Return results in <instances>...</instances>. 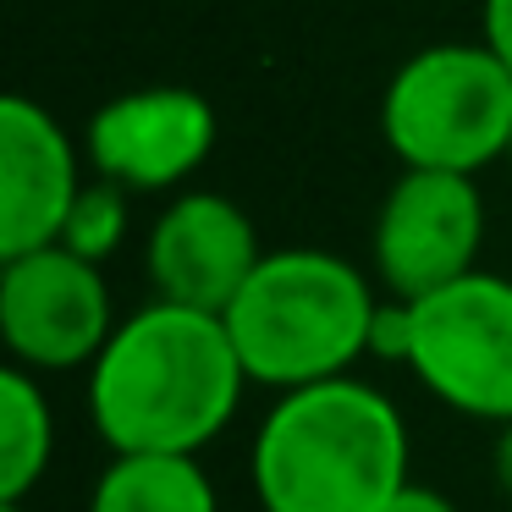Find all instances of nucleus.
<instances>
[{
	"label": "nucleus",
	"mask_w": 512,
	"mask_h": 512,
	"mask_svg": "<svg viewBox=\"0 0 512 512\" xmlns=\"http://www.w3.org/2000/svg\"><path fill=\"white\" fill-rule=\"evenodd\" d=\"M254 386L221 314L188 303H144L116 320L89 364V419L111 452L199 457Z\"/></svg>",
	"instance_id": "obj_1"
},
{
	"label": "nucleus",
	"mask_w": 512,
	"mask_h": 512,
	"mask_svg": "<svg viewBox=\"0 0 512 512\" xmlns=\"http://www.w3.org/2000/svg\"><path fill=\"white\" fill-rule=\"evenodd\" d=\"M402 408L353 375L276 391L254 430L248 479L259 512H386L408 479Z\"/></svg>",
	"instance_id": "obj_2"
},
{
	"label": "nucleus",
	"mask_w": 512,
	"mask_h": 512,
	"mask_svg": "<svg viewBox=\"0 0 512 512\" xmlns=\"http://www.w3.org/2000/svg\"><path fill=\"white\" fill-rule=\"evenodd\" d=\"M375 309L380 298L353 259L331 248H270L221 320L254 386L298 391L353 375L358 358H369Z\"/></svg>",
	"instance_id": "obj_3"
},
{
	"label": "nucleus",
	"mask_w": 512,
	"mask_h": 512,
	"mask_svg": "<svg viewBox=\"0 0 512 512\" xmlns=\"http://www.w3.org/2000/svg\"><path fill=\"white\" fill-rule=\"evenodd\" d=\"M380 138L408 171L479 177L507 160L512 138V67L479 45L413 50L386 83Z\"/></svg>",
	"instance_id": "obj_4"
},
{
	"label": "nucleus",
	"mask_w": 512,
	"mask_h": 512,
	"mask_svg": "<svg viewBox=\"0 0 512 512\" xmlns=\"http://www.w3.org/2000/svg\"><path fill=\"white\" fill-rule=\"evenodd\" d=\"M408 369L441 408L479 424H512V281L468 270L413 298Z\"/></svg>",
	"instance_id": "obj_5"
},
{
	"label": "nucleus",
	"mask_w": 512,
	"mask_h": 512,
	"mask_svg": "<svg viewBox=\"0 0 512 512\" xmlns=\"http://www.w3.org/2000/svg\"><path fill=\"white\" fill-rule=\"evenodd\" d=\"M111 331V287L94 259L61 243L0 259V342L12 364L34 375L89 369Z\"/></svg>",
	"instance_id": "obj_6"
},
{
	"label": "nucleus",
	"mask_w": 512,
	"mask_h": 512,
	"mask_svg": "<svg viewBox=\"0 0 512 512\" xmlns=\"http://www.w3.org/2000/svg\"><path fill=\"white\" fill-rule=\"evenodd\" d=\"M485 193L463 171H408L391 182L375 215V270L391 298H424L479 270Z\"/></svg>",
	"instance_id": "obj_7"
},
{
	"label": "nucleus",
	"mask_w": 512,
	"mask_h": 512,
	"mask_svg": "<svg viewBox=\"0 0 512 512\" xmlns=\"http://www.w3.org/2000/svg\"><path fill=\"white\" fill-rule=\"evenodd\" d=\"M221 122L199 89L155 83L105 100L89 116V166L127 193H166L210 160Z\"/></svg>",
	"instance_id": "obj_8"
},
{
	"label": "nucleus",
	"mask_w": 512,
	"mask_h": 512,
	"mask_svg": "<svg viewBox=\"0 0 512 512\" xmlns=\"http://www.w3.org/2000/svg\"><path fill=\"white\" fill-rule=\"evenodd\" d=\"M259 232L226 193H177L149 226V287L166 303L226 314L243 281L259 270Z\"/></svg>",
	"instance_id": "obj_9"
},
{
	"label": "nucleus",
	"mask_w": 512,
	"mask_h": 512,
	"mask_svg": "<svg viewBox=\"0 0 512 512\" xmlns=\"http://www.w3.org/2000/svg\"><path fill=\"white\" fill-rule=\"evenodd\" d=\"M83 193L78 144L28 94L0 100V259L61 243Z\"/></svg>",
	"instance_id": "obj_10"
},
{
	"label": "nucleus",
	"mask_w": 512,
	"mask_h": 512,
	"mask_svg": "<svg viewBox=\"0 0 512 512\" xmlns=\"http://www.w3.org/2000/svg\"><path fill=\"white\" fill-rule=\"evenodd\" d=\"M89 512H221V496L199 457L111 452V468L89 490Z\"/></svg>",
	"instance_id": "obj_11"
},
{
	"label": "nucleus",
	"mask_w": 512,
	"mask_h": 512,
	"mask_svg": "<svg viewBox=\"0 0 512 512\" xmlns=\"http://www.w3.org/2000/svg\"><path fill=\"white\" fill-rule=\"evenodd\" d=\"M56 457V408L34 369H0V501H28Z\"/></svg>",
	"instance_id": "obj_12"
},
{
	"label": "nucleus",
	"mask_w": 512,
	"mask_h": 512,
	"mask_svg": "<svg viewBox=\"0 0 512 512\" xmlns=\"http://www.w3.org/2000/svg\"><path fill=\"white\" fill-rule=\"evenodd\" d=\"M127 199H133V193H127L122 182H105V177L83 182L78 204H72L67 226H61V248L105 265V259L127 243Z\"/></svg>",
	"instance_id": "obj_13"
},
{
	"label": "nucleus",
	"mask_w": 512,
	"mask_h": 512,
	"mask_svg": "<svg viewBox=\"0 0 512 512\" xmlns=\"http://www.w3.org/2000/svg\"><path fill=\"white\" fill-rule=\"evenodd\" d=\"M408 353H413V303L380 298L375 325H369V358H380V364H408Z\"/></svg>",
	"instance_id": "obj_14"
},
{
	"label": "nucleus",
	"mask_w": 512,
	"mask_h": 512,
	"mask_svg": "<svg viewBox=\"0 0 512 512\" xmlns=\"http://www.w3.org/2000/svg\"><path fill=\"white\" fill-rule=\"evenodd\" d=\"M485 45L512 67V0H485Z\"/></svg>",
	"instance_id": "obj_15"
},
{
	"label": "nucleus",
	"mask_w": 512,
	"mask_h": 512,
	"mask_svg": "<svg viewBox=\"0 0 512 512\" xmlns=\"http://www.w3.org/2000/svg\"><path fill=\"white\" fill-rule=\"evenodd\" d=\"M386 512H457V501L441 496V490H430V485H402Z\"/></svg>",
	"instance_id": "obj_16"
},
{
	"label": "nucleus",
	"mask_w": 512,
	"mask_h": 512,
	"mask_svg": "<svg viewBox=\"0 0 512 512\" xmlns=\"http://www.w3.org/2000/svg\"><path fill=\"white\" fill-rule=\"evenodd\" d=\"M490 468H496V485L512 496V424L496 430V452H490Z\"/></svg>",
	"instance_id": "obj_17"
},
{
	"label": "nucleus",
	"mask_w": 512,
	"mask_h": 512,
	"mask_svg": "<svg viewBox=\"0 0 512 512\" xmlns=\"http://www.w3.org/2000/svg\"><path fill=\"white\" fill-rule=\"evenodd\" d=\"M0 512H28L23 501H0Z\"/></svg>",
	"instance_id": "obj_18"
},
{
	"label": "nucleus",
	"mask_w": 512,
	"mask_h": 512,
	"mask_svg": "<svg viewBox=\"0 0 512 512\" xmlns=\"http://www.w3.org/2000/svg\"><path fill=\"white\" fill-rule=\"evenodd\" d=\"M507 166H512V138H507Z\"/></svg>",
	"instance_id": "obj_19"
}]
</instances>
